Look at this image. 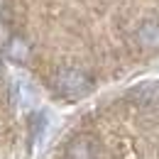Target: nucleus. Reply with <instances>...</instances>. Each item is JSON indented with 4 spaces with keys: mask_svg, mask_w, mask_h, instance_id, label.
<instances>
[{
    "mask_svg": "<svg viewBox=\"0 0 159 159\" xmlns=\"http://www.w3.org/2000/svg\"><path fill=\"white\" fill-rule=\"evenodd\" d=\"M98 149H100V144L93 135H76V137L69 139V144L64 149V157L66 159H96Z\"/></svg>",
    "mask_w": 159,
    "mask_h": 159,
    "instance_id": "f03ea898",
    "label": "nucleus"
},
{
    "mask_svg": "<svg viewBox=\"0 0 159 159\" xmlns=\"http://www.w3.org/2000/svg\"><path fill=\"white\" fill-rule=\"evenodd\" d=\"M135 39L139 49L159 52V20H144L135 30Z\"/></svg>",
    "mask_w": 159,
    "mask_h": 159,
    "instance_id": "7ed1b4c3",
    "label": "nucleus"
},
{
    "mask_svg": "<svg viewBox=\"0 0 159 159\" xmlns=\"http://www.w3.org/2000/svg\"><path fill=\"white\" fill-rule=\"evenodd\" d=\"M49 86L52 91L61 96L66 100H79L83 96H88L93 91V79L83 71V69H76V66H61L52 74L49 79Z\"/></svg>",
    "mask_w": 159,
    "mask_h": 159,
    "instance_id": "f257e3e1",
    "label": "nucleus"
},
{
    "mask_svg": "<svg viewBox=\"0 0 159 159\" xmlns=\"http://www.w3.org/2000/svg\"><path fill=\"white\" fill-rule=\"evenodd\" d=\"M7 57L15 61H20V64H25V61L30 59V44H27V39H22L20 34H15L12 39L7 42Z\"/></svg>",
    "mask_w": 159,
    "mask_h": 159,
    "instance_id": "20e7f679",
    "label": "nucleus"
}]
</instances>
